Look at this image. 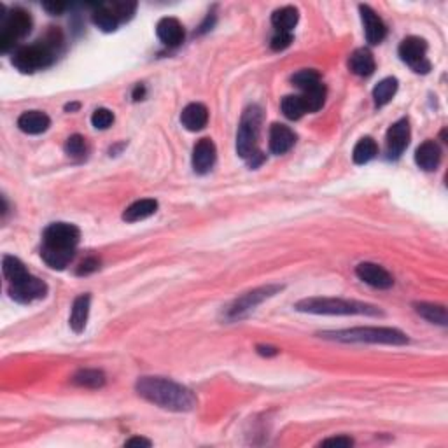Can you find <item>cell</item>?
I'll return each instance as SVG.
<instances>
[{"mask_svg": "<svg viewBox=\"0 0 448 448\" xmlns=\"http://www.w3.org/2000/svg\"><path fill=\"white\" fill-rule=\"evenodd\" d=\"M53 62H55V49L48 42H44V44L41 42V44L25 46V48L18 49L15 53V56H12V65L19 72H25V74L49 67Z\"/></svg>", "mask_w": 448, "mask_h": 448, "instance_id": "6", "label": "cell"}, {"mask_svg": "<svg viewBox=\"0 0 448 448\" xmlns=\"http://www.w3.org/2000/svg\"><path fill=\"white\" fill-rule=\"evenodd\" d=\"M75 109H79V104H68V105H65V111H75Z\"/></svg>", "mask_w": 448, "mask_h": 448, "instance_id": "43", "label": "cell"}, {"mask_svg": "<svg viewBox=\"0 0 448 448\" xmlns=\"http://www.w3.org/2000/svg\"><path fill=\"white\" fill-rule=\"evenodd\" d=\"M296 310L315 315H382L377 306L342 298H306L296 303Z\"/></svg>", "mask_w": 448, "mask_h": 448, "instance_id": "3", "label": "cell"}, {"mask_svg": "<svg viewBox=\"0 0 448 448\" xmlns=\"http://www.w3.org/2000/svg\"><path fill=\"white\" fill-rule=\"evenodd\" d=\"M42 8H44L49 15H62V12L67 9V4H64V2H46Z\"/></svg>", "mask_w": 448, "mask_h": 448, "instance_id": "39", "label": "cell"}, {"mask_svg": "<svg viewBox=\"0 0 448 448\" xmlns=\"http://www.w3.org/2000/svg\"><path fill=\"white\" fill-rule=\"evenodd\" d=\"M378 153V146L371 137L361 138L354 147V153H352V158H354V163L364 165L368 161L373 160Z\"/></svg>", "mask_w": 448, "mask_h": 448, "instance_id": "27", "label": "cell"}, {"mask_svg": "<svg viewBox=\"0 0 448 448\" xmlns=\"http://www.w3.org/2000/svg\"><path fill=\"white\" fill-rule=\"evenodd\" d=\"M348 68H351L355 75H361V77H368V75L373 74L375 58L370 49H355L351 55V58H348Z\"/></svg>", "mask_w": 448, "mask_h": 448, "instance_id": "20", "label": "cell"}, {"mask_svg": "<svg viewBox=\"0 0 448 448\" xmlns=\"http://www.w3.org/2000/svg\"><path fill=\"white\" fill-rule=\"evenodd\" d=\"M49 124H51V120H49V116L46 114V112H41V111L23 112L18 120L19 130L25 131V133L28 135L44 133V131L49 128Z\"/></svg>", "mask_w": 448, "mask_h": 448, "instance_id": "19", "label": "cell"}, {"mask_svg": "<svg viewBox=\"0 0 448 448\" xmlns=\"http://www.w3.org/2000/svg\"><path fill=\"white\" fill-rule=\"evenodd\" d=\"M217 158L216 144L210 138H200L193 149V168L196 174H207Z\"/></svg>", "mask_w": 448, "mask_h": 448, "instance_id": "14", "label": "cell"}, {"mask_svg": "<svg viewBox=\"0 0 448 448\" xmlns=\"http://www.w3.org/2000/svg\"><path fill=\"white\" fill-rule=\"evenodd\" d=\"M296 142V135L295 131L291 130L286 124H272L270 128V151L273 154H284L295 146Z\"/></svg>", "mask_w": 448, "mask_h": 448, "instance_id": "16", "label": "cell"}, {"mask_svg": "<svg viewBox=\"0 0 448 448\" xmlns=\"http://www.w3.org/2000/svg\"><path fill=\"white\" fill-rule=\"evenodd\" d=\"M158 210V202L153 198H144L137 200L135 203H131L127 210L123 212V219L127 223H138V221H144L147 217L153 216Z\"/></svg>", "mask_w": 448, "mask_h": 448, "instance_id": "22", "label": "cell"}, {"mask_svg": "<svg viewBox=\"0 0 448 448\" xmlns=\"http://www.w3.org/2000/svg\"><path fill=\"white\" fill-rule=\"evenodd\" d=\"M322 447H352L354 441L347 436H336V438H328V440L322 441Z\"/></svg>", "mask_w": 448, "mask_h": 448, "instance_id": "38", "label": "cell"}, {"mask_svg": "<svg viewBox=\"0 0 448 448\" xmlns=\"http://www.w3.org/2000/svg\"><path fill=\"white\" fill-rule=\"evenodd\" d=\"M2 270H4V275L9 280V284H16V282L30 275L28 270L25 268V265L18 258H15V256H4V259H2Z\"/></svg>", "mask_w": 448, "mask_h": 448, "instance_id": "26", "label": "cell"}, {"mask_svg": "<svg viewBox=\"0 0 448 448\" xmlns=\"http://www.w3.org/2000/svg\"><path fill=\"white\" fill-rule=\"evenodd\" d=\"M91 19L104 32H114L118 28V25H120V19L114 16V12L109 9L107 4L98 6L93 15H91Z\"/></svg>", "mask_w": 448, "mask_h": 448, "instance_id": "29", "label": "cell"}, {"mask_svg": "<svg viewBox=\"0 0 448 448\" xmlns=\"http://www.w3.org/2000/svg\"><path fill=\"white\" fill-rule=\"evenodd\" d=\"M65 151H67L68 156H82L86 153V144H84V138L81 135H72V137L67 138L65 142Z\"/></svg>", "mask_w": 448, "mask_h": 448, "instance_id": "35", "label": "cell"}, {"mask_svg": "<svg viewBox=\"0 0 448 448\" xmlns=\"http://www.w3.org/2000/svg\"><path fill=\"white\" fill-rule=\"evenodd\" d=\"M124 445L127 447H151V441L146 440V438H131Z\"/></svg>", "mask_w": 448, "mask_h": 448, "instance_id": "40", "label": "cell"}, {"mask_svg": "<svg viewBox=\"0 0 448 448\" xmlns=\"http://www.w3.org/2000/svg\"><path fill=\"white\" fill-rule=\"evenodd\" d=\"M259 127H261V109L252 105L243 112L236 133V153L249 161L250 167H258L265 158L258 151Z\"/></svg>", "mask_w": 448, "mask_h": 448, "instance_id": "5", "label": "cell"}, {"mask_svg": "<svg viewBox=\"0 0 448 448\" xmlns=\"http://www.w3.org/2000/svg\"><path fill=\"white\" fill-rule=\"evenodd\" d=\"M32 30V16L25 9H12L4 19L2 32H0V51L8 53L15 48L16 42L28 35Z\"/></svg>", "mask_w": 448, "mask_h": 448, "instance_id": "7", "label": "cell"}, {"mask_svg": "<svg viewBox=\"0 0 448 448\" xmlns=\"http://www.w3.org/2000/svg\"><path fill=\"white\" fill-rule=\"evenodd\" d=\"M355 275L375 289H389L394 284L391 273L375 263H361L355 266Z\"/></svg>", "mask_w": 448, "mask_h": 448, "instance_id": "12", "label": "cell"}, {"mask_svg": "<svg viewBox=\"0 0 448 448\" xmlns=\"http://www.w3.org/2000/svg\"><path fill=\"white\" fill-rule=\"evenodd\" d=\"M144 95H146V90H144L142 84H138L133 91V100H142Z\"/></svg>", "mask_w": 448, "mask_h": 448, "instance_id": "42", "label": "cell"}, {"mask_svg": "<svg viewBox=\"0 0 448 448\" xmlns=\"http://www.w3.org/2000/svg\"><path fill=\"white\" fill-rule=\"evenodd\" d=\"M9 295L15 301L18 303H32L42 299L48 295V286L42 282L41 279L34 275L25 277L23 280L16 282V284H9Z\"/></svg>", "mask_w": 448, "mask_h": 448, "instance_id": "9", "label": "cell"}, {"mask_svg": "<svg viewBox=\"0 0 448 448\" xmlns=\"http://www.w3.org/2000/svg\"><path fill=\"white\" fill-rule=\"evenodd\" d=\"M301 98H303V104H305L306 112H317L319 109L324 105V100H326L324 84L319 82V84H315V86L305 90L303 91Z\"/></svg>", "mask_w": 448, "mask_h": 448, "instance_id": "30", "label": "cell"}, {"mask_svg": "<svg viewBox=\"0 0 448 448\" xmlns=\"http://www.w3.org/2000/svg\"><path fill=\"white\" fill-rule=\"evenodd\" d=\"M209 121V111L203 104H189L180 114V123L186 130L200 131L207 127Z\"/></svg>", "mask_w": 448, "mask_h": 448, "instance_id": "17", "label": "cell"}, {"mask_svg": "<svg viewBox=\"0 0 448 448\" xmlns=\"http://www.w3.org/2000/svg\"><path fill=\"white\" fill-rule=\"evenodd\" d=\"M400 58L417 74H427L431 64L427 60V42L420 37H407L400 44Z\"/></svg>", "mask_w": 448, "mask_h": 448, "instance_id": "8", "label": "cell"}, {"mask_svg": "<svg viewBox=\"0 0 448 448\" xmlns=\"http://www.w3.org/2000/svg\"><path fill=\"white\" fill-rule=\"evenodd\" d=\"M298 9L291 8V6L277 9L272 15V23L277 28V32H289V34H291L292 28H295L296 23H298Z\"/></svg>", "mask_w": 448, "mask_h": 448, "instance_id": "23", "label": "cell"}, {"mask_svg": "<svg viewBox=\"0 0 448 448\" xmlns=\"http://www.w3.org/2000/svg\"><path fill=\"white\" fill-rule=\"evenodd\" d=\"M98 266H100V261L97 258H88L79 265L77 275H90V273L97 272Z\"/></svg>", "mask_w": 448, "mask_h": 448, "instance_id": "37", "label": "cell"}, {"mask_svg": "<svg viewBox=\"0 0 448 448\" xmlns=\"http://www.w3.org/2000/svg\"><path fill=\"white\" fill-rule=\"evenodd\" d=\"M138 396L149 403L172 411H189L196 407V398L189 389L160 377H142L137 382Z\"/></svg>", "mask_w": 448, "mask_h": 448, "instance_id": "1", "label": "cell"}, {"mask_svg": "<svg viewBox=\"0 0 448 448\" xmlns=\"http://www.w3.org/2000/svg\"><path fill=\"white\" fill-rule=\"evenodd\" d=\"M398 91V79L396 77H387L382 79L373 90V100L377 107H384L385 104L392 100V97Z\"/></svg>", "mask_w": 448, "mask_h": 448, "instance_id": "25", "label": "cell"}, {"mask_svg": "<svg viewBox=\"0 0 448 448\" xmlns=\"http://www.w3.org/2000/svg\"><path fill=\"white\" fill-rule=\"evenodd\" d=\"M415 161L422 170L426 172H433L440 167L441 161V149L434 140H426L424 144H420L415 153Z\"/></svg>", "mask_w": 448, "mask_h": 448, "instance_id": "18", "label": "cell"}, {"mask_svg": "<svg viewBox=\"0 0 448 448\" xmlns=\"http://www.w3.org/2000/svg\"><path fill=\"white\" fill-rule=\"evenodd\" d=\"M322 338L345 344H385V345H404L408 344V336L403 331L394 328H352L344 331L322 333Z\"/></svg>", "mask_w": 448, "mask_h": 448, "instance_id": "4", "label": "cell"}, {"mask_svg": "<svg viewBox=\"0 0 448 448\" xmlns=\"http://www.w3.org/2000/svg\"><path fill=\"white\" fill-rule=\"evenodd\" d=\"M292 42V34L289 32H277L272 39V49L273 51H282V49L289 48Z\"/></svg>", "mask_w": 448, "mask_h": 448, "instance_id": "36", "label": "cell"}, {"mask_svg": "<svg viewBox=\"0 0 448 448\" xmlns=\"http://www.w3.org/2000/svg\"><path fill=\"white\" fill-rule=\"evenodd\" d=\"M292 82H295L299 90L305 91L308 90V88L319 84V82H321V75H319L315 71H308V68H306V71L296 72V74L292 75Z\"/></svg>", "mask_w": 448, "mask_h": 448, "instance_id": "32", "label": "cell"}, {"mask_svg": "<svg viewBox=\"0 0 448 448\" xmlns=\"http://www.w3.org/2000/svg\"><path fill=\"white\" fill-rule=\"evenodd\" d=\"M413 306H415V312H417L420 317L426 319V321L440 326L448 324L447 308H445L443 305H434V303H415Z\"/></svg>", "mask_w": 448, "mask_h": 448, "instance_id": "24", "label": "cell"}, {"mask_svg": "<svg viewBox=\"0 0 448 448\" xmlns=\"http://www.w3.org/2000/svg\"><path fill=\"white\" fill-rule=\"evenodd\" d=\"M90 295H81L74 299L71 314V328L74 329V333H82L86 328L88 315H90Z\"/></svg>", "mask_w": 448, "mask_h": 448, "instance_id": "21", "label": "cell"}, {"mask_svg": "<svg viewBox=\"0 0 448 448\" xmlns=\"http://www.w3.org/2000/svg\"><path fill=\"white\" fill-rule=\"evenodd\" d=\"M81 232L68 223H53L42 235L41 258L53 270H64L72 261Z\"/></svg>", "mask_w": 448, "mask_h": 448, "instance_id": "2", "label": "cell"}, {"mask_svg": "<svg viewBox=\"0 0 448 448\" xmlns=\"http://www.w3.org/2000/svg\"><path fill=\"white\" fill-rule=\"evenodd\" d=\"M158 39L163 42L165 46L176 48L184 41V26L180 25L179 19L176 18H163L158 21L156 25Z\"/></svg>", "mask_w": 448, "mask_h": 448, "instance_id": "15", "label": "cell"}, {"mask_svg": "<svg viewBox=\"0 0 448 448\" xmlns=\"http://www.w3.org/2000/svg\"><path fill=\"white\" fill-rule=\"evenodd\" d=\"M114 123V114L109 109H97L91 116V124L98 130H105Z\"/></svg>", "mask_w": 448, "mask_h": 448, "instance_id": "34", "label": "cell"}, {"mask_svg": "<svg viewBox=\"0 0 448 448\" xmlns=\"http://www.w3.org/2000/svg\"><path fill=\"white\" fill-rule=\"evenodd\" d=\"M387 154L389 158L396 160L410 144V123L408 120H400L398 123L392 124L387 131Z\"/></svg>", "mask_w": 448, "mask_h": 448, "instance_id": "11", "label": "cell"}, {"mask_svg": "<svg viewBox=\"0 0 448 448\" xmlns=\"http://www.w3.org/2000/svg\"><path fill=\"white\" fill-rule=\"evenodd\" d=\"M359 11H361V19L362 25H364V34H366V41L370 42L371 46L380 44L382 41L387 35V26L382 21L380 16L370 8V6H359Z\"/></svg>", "mask_w": 448, "mask_h": 448, "instance_id": "13", "label": "cell"}, {"mask_svg": "<svg viewBox=\"0 0 448 448\" xmlns=\"http://www.w3.org/2000/svg\"><path fill=\"white\" fill-rule=\"evenodd\" d=\"M258 352L261 355H277V354H279V348L263 347V345H258Z\"/></svg>", "mask_w": 448, "mask_h": 448, "instance_id": "41", "label": "cell"}, {"mask_svg": "<svg viewBox=\"0 0 448 448\" xmlns=\"http://www.w3.org/2000/svg\"><path fill=\"white\" fill-rule=\"evenodd\" d=\"M72 382L79 387L86 389H100L105 385V375L100 370H79L72 377Z\"/></svg>", "mask_w": 448, "mask_h": 448, "instance_id": "28", "label": "cell"}, {"mask_svg": "<svg viewBox=\"0 0 448 448\" xmlns=\"http://www.w3.org/2000/svg\"><path fill=\"white\" fill-rule=\"evenodd\" d=\"M282 112L288 120H299L306 112L305 104H303V98L298 97V95H289V97H284L282 100Z\"/></svg>", "mask_w": 448, "mask_h": 448, "instance_id": "31", "label": "cell"}, {"mask_svg": "<svg viewBox=\"0 0 448 448\" xmlns=\"http://www.w3.org/2000/svg\"><path fill=\"white\" fill-rule=\"evenodd\" d=\"M282 288H279V286H266V288H259V289H254V291L247 292V295H243L242 298L236 299L235 303H233L232 306H230V317L232 319H236V317H242L245 312L252 310L254 306H258L259 303H263L265 299L272 298L273 295H275L277 291H280Z\"/></svg>", "mask_w": 448, "mask_h": 448, "instance_id": "10", "label": "cell"}, {"mask_svg": "<svg viewBox=\"0 0 448 448\" xmlns=\"http://www.w3.org/2000/svg\"><path fill=\"white\" fill-rule=\"evenodd\" d=\"M107 6L114 12V16L120 19V23L124 21V19H130L133 16L135 8H137V4H133V2H112V4Z\"/></svg>", "mask_w": 448, "mask_h": 448, "instance_id": "33", "label": "cell"}]
</instances>
